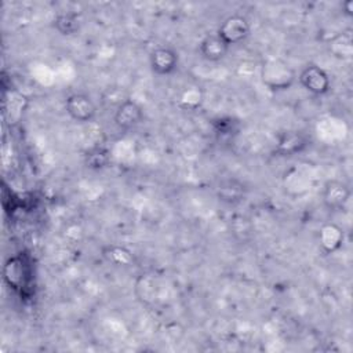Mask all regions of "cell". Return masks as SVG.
<instances>
[{"label":"cell","mask_w":353,"mask_h":353,"mask_svg":"<svg viewBox=\"0 0 353 353\" xmlns=\"http://www.w3.org/2000/svg\"><path fill=\"white\" fill-rule=\"evenodd\" d=\"M239 121L232 117H219L215 123V132L219 137H232L239 131Z\"/></svg>","instance_id":"obj_18"},{"label":"cell","mask_w":353,"mask_h":353,"mask_svg":"<svg viewBox=\"0 0 353 353\" xmlns=\"http://www.w3.org/2000/svg\"><path fill=\"white\" fill-rule=\"evenodd\" d=\"M3 279L10 288H14L21 294L25 291L30 280V272L23 256L17 255L7 259L3 268Z\"/></svg>","instance_id":"obj_6"},{"label":"cell","mask_w":353,"mask_h":353,"mask_svg":"<svg viewBox=\"0 0 353 353\" xmlns=\"http://www.w3.org/2000/svg\"><path fill=\"white\" fill-rule=\"evenodd\" d=\"M352 196L349 185L339 179H330L321 189V201L330 211H342L346 208Z\"/></svg>","instance_id":"obj_5"},{"label":"cell","mask_w":353,"mask_h":353,"mask_svg":"<svg viewBox=\"0 0 353 353\" xmlns=\"http://www.w3.org/2000/svg\"><path fill=\"white\" fill-rule=\"evenodd\" d=\"M65 110L76 123H91L97 117V105L84 92H72L65 98Z\"/></svg>","instance_id":"obj_3"},{"label":"cell","mask_w":353,"mask_h":353,"mask_svg":"<svg viewBox=\"0 0 353 353\" xmlns=\"http://www.w3.org/2000/svg\"><path fill=\"white\" fill-rule=\"evenodd\" d=\"M245 193H247V188L244 186V183L234 178L222 181L216 188V194L219 200L226 204H237L243 201L245 197Z\"/></svg>","instance_id":"obj_12"},{"label":"cell","mask_w":353,"mask_h":353,"mask_svg":"<svg viewBox=\"0 0 353 353\" xmlns=\"http://www.w3.org/2000/svg\"><path fill=\"white\" fill-rule=\"evenodd\" d=\"M84 163L90 170H103L110 164V152L105 146H95L85 153Z\"/></svg>","instance_id":"obj_17"},{"label":"cell","mask_w":353,"mask_h":353,"mask_svg":"<svg viewBox=\"0 0 353 353\" xmlns=\"http://www.w3.org/2000/svg\"><path fill=\"white\" fill-rule=\"evenodd\" d=\"M343 240V230L335 223H324L317 233V241L324 254L336 252L342 247Z\"/></svg>","instance_id":"obj_11"},{"label":"cell","mask_w":353,"mask_h":353,"mask_svg":"<svg viewBox=\"0 0 353 353\" xmlns=\"http://www.w3.org/2000/svg\"><path fill=\"white\" fill-rule=\"evenodd\" d=\"M342 7H343V10H345V14H346V15H352V14H353V1H352V0H349V1L343 3V4H342Z\"/></svg>","instance_id":"obj_19"},{"label":"cell","mask_w":353,"mask_h":353,"mask_svg":"<svg viewBox=\"0 0 353 353\" xmlns=\"http://www.w3.org/2000/svg\"><path fill=\"white\" fill-rule=\"evenodd\" d=\"M310 145L309 137L298 130H287L279 134L276 141V153L279 156L291 157L302 153Z\"/></svg>","instance_id":"obj_9"},{"label":"cell","mask_w":353,"mask_h":353,"mask_svg":"<svg viewBox=\"0 0 353 353\" xmlns=\"http://www.w3.org/2000/svg\"><path fill=\"white\" fill-rule=\"evenodd\" d=\"M262 83L272 91L288 90L295 79V70L280 58H268L261 65Z\"/></svg>","instance_id":"obj_1"},{"label":"cell","mask_w":353,"mask_h":353,"mask_svg":"<svg viewBox=\"0 0 353 353\" xmlns=\"http://www.w3.org/2000/svg\"><path fill=\"white\" fill-rule=\"evenodd\" d=\"M229 46L215 33H210L199 44V54L207 62H219L222 61L228 52Z\"/></svg>","instance_id":"obj_10"},{"label":"cell","mask_w":353,"mask_h":353,"mask_svg":"<svg viewBox=\"0 0 353 353\" xmlns=\"http://www.w3.org/2000/svg\"><path fill=\"white\" fill-rule=\"evenodd\" d=\"M113 121L121 131L134 130L143 121V109L137 101L125 98L116 106Z\"/></svg>","instance_id":"obj_7"},{"label":"cell","mask_w":353,"mask_h":353,"mask_svg":"<svg viewBox=\"0 0 353 353\" xmlns=\"http://www.w3.org/2000/svg\"><path fill=\"white\" fill-rule=\"evenodd\" d=\"M178 105L185 110H196L203 102V90L200 85L190 84L181 90L178 94Z\"/></svg>","instance_id":"obj_15"},{"label":"cell","mask_w":353,"mask_h":353,"mask_svg":"<svg viewBox=\"0 0 353 353\" xmlns=\"http://www.w3.org/2000/svg\"><path fill=\"white\" fill-rule=\"evenodd\" d=\"M54 28L55 30L62 34V36H72L76 34L80 29V19L77 14L66 11V12H59L54 18Z\"/></svg>","instance_id":"obj_16"},{"label":"cell","mask_w":353,"mask_h":353,"mask_svg":"<svg viewBox=\"0 0 353 353\" xmlns=\"http://www.w3.org/2000/svg\"><path fill=\"white\" fill-rule=\"evenodd\" d=\"M250 33H251V26H250L248 19L243 15H239V14H233V15L226 17L221 22V25L216 30V34L229 47L245 41L248 39Z\"/></svg>","instance_id":"obj_2"},{"label":"cell","mask_w":353,"mask_h":353,"mask_svg":"<svg viewBox=\"0 0 353 353\" xmlns=\"http://www.w3.org/2000/svg\"><path fill=\"white\" fill-rule=\"evenodd\" d=\"M178 52L168 46H159L149 54V65L154 74L168 76L178 68Z\"/></svg>","instance_id":"obj_8"},{"label":"cell","mask_w":353,"mask_h":353,"mask_svg":"<svg viewBox=\"0 0 353 353\" xmlns=\"http://www.w3.org/2000/svg\"><path fill=\"white\" fill-rule=\"evenodd\" d=\"M301 85L313 95L321 97L331 90L330 74L316 63H307L298 74Z\"/></svg>","instance_id":"obj_4"},{"label":"cell","mask_w":353,"mask_h":353,"mask_svg":"<svg viewBox=\"0 0 353 353\" xmlns=\"http://www.w3.org/2000/svg\"><path fill=\"white\" fill-rule=\"evenodd\" d=\"M102 258L117 268H130L134 262V254L124 245L119 244H109L102 248Z\"/></svg>","instance_id":"obj_13"},{"label":"cell","mask_w":353,"mask_h":353,"mask_svg":"<svg viewBox=\"0 0 353 353\" xmlns=\"http://www.w3.org/2000/svg\"><path fill=\"white\" fill-rule=\"evenodd\" d=\"M330 52L339 59H347L352 57L353 52V40H352V30H343L334 36L328 41Z\"/></svg>","instance_id":"obj_14"}]
</instances>
